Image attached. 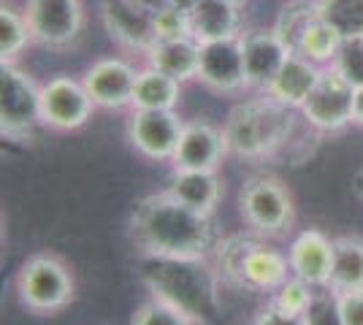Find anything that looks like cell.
Wrapping results in <instances>:
<instances>
[{
    "label": "cell",
    "mask_w": 363,
    "mask_h": 325,
    "mask_svg": "<svg viewBox=\"0 0 363 325\" xmlns=\"http://www.w3.org/2000/svg\"><path fill=\"white\" fill-rule=\"evenodd\" d=\"M288 263L293 277L303 279L306 285L325 290L331 282L333 266V239L320 228H303L293 233L288 241Z\"/></svg>",
    "instance_id": "obj_16"
},
{
    "label": "cell",
    "mask_w": 363,
    "mask_h": 325,
    "mask_svg": "<svg viewBox=\"0 0 363 325\" xmlns=\"http://www.w3.org/2000/svg\"><path fill=\"white\" fill-rule=\"evenodd\" d=\"M14 290L22 309L35 317H55L76 301L74 268L55 252H35L19 266Z\"/></svg>",
    "instance_id": "obj_5"
},
{
    "label": "cell",
    "mask_w": 363,
    "mask_h": 325,
    "mask_svg": "<svg viewBox=\"0 0 363 325\" xmlns=\"http://www.w3.org/2000/svg\"><path fill=\"white\" fill-rule=\"evenodd\" d=\"M228 157L223 127L209 120H187L182 127L171 169L177 171H220Z\"/></svg>",
    "instance_id": "obj_15"
},
{
    "label": "cell",
    "mask_w": 363,
    "mask_h": 325,
    "mask_svg": "<svg viewBox=\"0 0 363 325\" xmlns=\"http://www.w3.org/2000/svg\"><path fill=\"white\" fill-rule=\"evenodd\" d=\"M128 236L141 258L212 261L223 241L214 215H201L166 190L144 195L128 219Z\"/></svg>",
    "instance_id": "obj_1"
},
{
    "label": "cell",
    "mask_w": 363,
    "mask_h": 325,
    "mask_svg": "<svg viewBox=\"0 0 363 325\" xmlns=\"http://www.w3.org/2000/svg\"><path fill=\"white\" fill-rule=\"evenodd\" d=\"M298 120V111L277 103L269 95L252 93L228 111L223 125L228 157L244 163L272 160L290 144Z\"/></svg>",
    "instance_id": "obj_2"
},
{
    "label": "cell",
    "mask_w": 363,
    "mask_h": 325,
    "mask_svg": "<svg viewBox=\"0 0 363 325\" xmlns=\"http://www.w3.org/2000/svg\"><path fill=\"white\" fill-rule=\"evenodd\" d=\"M318 14L342 38H363V0H315Z\"/></svg>",
    "instance_id": "obj_26"
},
{
    "label": "cell",
    "mask_w": 363,
    "mask_h": 325,
    "mask_svg": "<svg viewBox=\"0 0 363 325\" xmlns=\"http://www.w3.org/2000/svg\"><path fill=\"white\" fill-rule=\"evenodd\" d=\"M101 25L120 49L130 55H147L155 47L152 14L133 0H101Z\"/></svg>",
    "instance_id": "obj_14"
},
{
    "label": "cell",
    "mask_w": 363,
    "mask_h": 325,
    "mask_svg": "<svg viewBox=\"0 0 363 325\" xmlns=\"http://www.w3.org/2000/svg\"><path fill=\"white\" fill-rule=\"evenodd\" d=\"M152 25H155V38L157 41H177V38H187L193 35L190 30V14H184L174 6H166L160 11L152 14Z\"/></svg>",
    "instance_id": "obj_31"
},
{
    "label": "cell",
    "mask_w": 363,
    "mask_h": 325,
    "mask_svg": "<svg viewBox=\"0 0 363 325\" xmlns=\"http://www.w3.org/2000/svg\"><path fill=\"white\" fill-rule=\"evenodd\" d=\"M339 47H342V35L333 30L328 22H323L318 14L306 28H303L293 55H301V57H306L309 62L320 65V68H331L333 60H336Z\"/></svg>",
    "instance_id": "obj_24"
},
{
    "label": "cell",
    "mask_w": 363,
    "mask_h": 325,
    "mask_svg": "<svg viewBox=\"0 0 363 325\" xmlns=\"http://www.w3.org/2000/svg\"><path fill=\"white\" fill-rule=\"evenodd\" d=\"M30 44L33 33L25 8L3 3L0 6V62H16Z\"/></svg>",
    "instance_id": "obj_25"
},
{
    "label": "cell",
    "mask_w": 363,
    "mask_h": 325,
    "mask_svg": "<svg viewBox=\"0 0 363 325\" xmlns=\"http://www.w3.org/2000/svg\"><path fill=\"white\" fill-rule=\"evenodd\" d=\"M352 195L363 203V166L355 171V176H352Z\"/></svg>",
    "instance_id": "obj_37"
},
{
    "label": "cell",
    "mask_w": 363,
    "mask_h": 325,
    "mask_svg": "<svg viewBox=\"0 0 363 325\" xmlns=\"http://www.w3.org/2000/svg\"><path fill=\"white\" fill-rule=\"evenodd\" d=\"M214 271L220 282L236 285L250 293L272 295L290 277L288 252L269 244L255 233H233L223 236L212 255Z\"/></svg>",
    "instance_id": "obj_4"
},
{
    "label": "cell",
    "mask_w": 363,
    "mask_h": 325,
    "mask_svg": "<svg viewBox=\"0 0 363 325\" xmlns=\"http://www.w3.org/2000/svg\"><path fill=\"white\" fill-rule=\"evenodd\" d=\"M244 55V71H247V90L250 93H263L269 87V81L277 76V71L282 68V62L288 60L290 52L285 41L277 35L274 28H255V30H244L239 35Z\"/></svg>",
    "instance_id": "obj_17"
},
{
    "label": "cell",
    "mask_w": 363,
    "mask_h": 325,
    "mask_svg": "<svg viewBox=\"0 0 363 325\" xmlns=\"http://www.w3.org/2000/svg\"><path fill=\"white\" fill-rule=\"evenodd\" d=\"M198 81L214 95H242L247 90V71H244V55L239 38L225 41H209L201 44V65H198Z\"/></svg>",
    "instance_id": "obj_13"
},
{
    "label": "cell",
    "mask_w": 363,
    "mask_h": 325,
    "mask_svg": "<svg viewBox=\"0 0 363 325\" xmlns=\"http://www.w3.org/2000/svg\"><path fill=\"white\" fill-rule=\"evenodd\" d=\"M318 16V3L315 0H290L288 6L279 11L277 22H274V30L277 35L285 41V47L290 52H296V44L301 38L303 28Z\"/></svg>",
    "instance_id": "obj_27"
},
{
    "label": "cell",
    "mask_w": 363,
    "mask_h": 325,
    "mask_svg": "<svg viewBox=\"0 0 363 325\" xmlns=\"http://www.w3.org/2000/svg\"><path fill=\"white\" fill-rule=\"evenodd\" d=\"M252 325H306V323H303V314H290V312L279 309L272 301H266V307L257 312Z\"/></svg>",
    "instance_id": "obj_34"
},
{
    "label": "cell",
    "mask_w": 363,
    "mask_h": 325,
    "mask_svg": "<svg viewBox=\"0 0 363 325\" xmlns=\"http://www.w3.org/2000/svg\"><path fill=\"white\" fill-rule=\"evenodd\" d=\"M328 290L350 293L363 290V239L361 236H333V266Z\"/></svg>",
    "instance_id": "obj_22"
},
{
    "label": "cell",
    "mask_w": 363,
    "mask_h": 325,
    "mask_svg": "<svg viewBox=\"0 0 363 325\" xmlns=\"http://www.w3.org/2000/svg\"><path fill=\"white\" fill-rule=\"evenodd\" d=\"M352 125L363 127V87L355 90V111H352Z\"/></svg>",
    "instance_id": "obj_35"
},
{
    "label": "cell",
    "mask_w": 363,
    "mask_h": 325,
    "mask_svg": "<svg viewBox=\"0 0 363 325\" xmlns=\"http://www.w3.org/2000/svg\"><path fill=\"white\" fill-rule=\"evenodd\" d=\"M198 3H201V0H171L168 6H174V8H179V11H184V14H190Z\"/></svg>",
    "instance_id": "obj_38"
},
{
    "label": "cell",
    "mask_w": 363,
    "mask_h": 325,
    "mask_svg": "<svg viewBox=\"0 0 363 325\" xmlns=\"http://www.w3.org/2000/svg\"><path fill=\"white\" fill-rule=\"evenodd\" d=\"M182 87H184L182 81L166 76L163 71L141 65L130 108H177L182 103Z\"/></svg>",
    "instance_id": "obj_23"
},
{
    "label": "cell",
    "mask_w": 363,
    "mask_h": 325,
    "mask_svg": "<svg viewBox=\"0 0 363 325\" xmlns=\"http://www.w3.org/2000/svg\"><path fill=\"white\" fill-rule=\"evenodd\" d=\"M303 323L306 325H345L342 323V312L333 290H318L315 301L309 304V309L303 312Z\"/></svg>",
    "instance_id": "obj_32"
},
{
    "label": "cell",
    "mask_w": 363,
    "mask_h": 325,
    "mask_svg": "<svg viewBox=\"0 0 363 325\" xmlns=\"http://www.w3.org/2000/svg\"><path fill=\"white\" fill-rule=\"evenodd\" d=\"M230 3H236V6H242V8H244V6L250 3V0H230Z\"/></svg>",
    "instance_id": "obj_39"
},
{
    "label": "cell",
    "mask_w": 363,
    "mask_h": 325,
    "mask_svg": "<svg viewBox=\"0 0 363 325\" xmlns=\"http://www.w3.org/2000/svg\"><path fill=\"white\" fill-rule=\"evenodd\" d=\"M355 111V87L333 68H323V76L315 84L306 103L298 108L306 127L315 133H342L347 125H352Z\"/></svg>",
    "instance_id": "obj_9"
},
{
    "label": "cell",
    "mask_w": 363,
    "mask_h": 325,
    "mask_svg": "<svg viewBox=\"0 0 363 325\" xmlns=\"http://www.w3.org/2000/svg\"><path fill=\"white\" fill-rule=\"evenodd\" d=\"M184 122L177 108H130L125 127L128 144L150 163H171Z\"/></svg>",
    "instance_id": "obj_10"
},
{
    "label": "cell",
    "mask_w": 363,
    "mask_h": 325,
    "mask_svg": "<svg viewBox=\"0 0 363 325\" xmlns=\"http://www.w3.org/2000/svg\"><path fill=\"white\" fill-rule=\"evenodd\" d=\"M315 293H318V287H312V285H306L303 279L290 274V277L269 295V301L277 304L279 309L290 312V314H303V312L309 309V304L315 301Z\"/></svg>",
    "instance_id": "obj_29"
},
{
    "label": "cell",
    "mask_w": 363,
    "mask_h": 325,
    "mask_svg": "<svg viewBox=\"0 0 363 325\" xmlns=\"http://www.w3.org/2000/svg\"><path fill=\"white\" fill-rule=\"evenodd\" d=\"M95 103L84 81L55 74L41 84V122L55 133H74L92 120Z\"/></svg>",
    "instance_id": "obj_11"
},
{
    "label": "cell",
    "mask_w": 363,
    "mask_h": 325,
    "mask_svg": "<svg viewBox=\"0 0 363 325\" xmlns=\"http://www.w3.org/2000/svg\"><path fill=\"white\" fill-rule=\"evenodd\" d=\"M25 16L30 22L33 44L49 52H68L84 35V3L82 0H25Z\"/></svg>",
    "instance_id": "obj_8"
},
{
    "label": "cell",
    "mask_w": 363,
    "mask_h": 325,
    "mask_svg": "<svg viewBox=\"0 0 363 325\" xmlns=\"http://www.w3.org/2000/svg\"><path fill=\"white\" fill-rule=\"evenodd\" d=\"M133 3H138L141 8H147L150 14H155V11H160V8H166L171 0H133Z\"/></svg>",
    "instance_id": "obj_36"
},
{
    "label": "cell",
    "mask_w": 363,
    "mask_h": 325,
    "mask_svg": "<svg viewBox=\"0 0 363 325\" xmlns=\"http://www.w3.org/2000/svg\"><path fill=\"white\" fill-rule=\"evenodd\" d=\"M190 30L198 44L239 38L242 28V6L230 0H201L190 11Z\"/></svg>",
    "instance_id": "obj_20"
},
{
    "label": "cell",
    "mask_w": 363,
    "mask_h": 325,
    "mask_svg": "<svg viewBox=\"0 0 363 325\" xmlns=\"http://www.w3.org/2000/svg\"><path fill=\"white\" fill-rule=\"evenodd\" d=\"M239 217L260 239H288L296 228V198L290 187L269 171L250 173L239 187Z\"/></svg>",
    "instance_id": "obj_6"
},
{
    "label": "cell",
    "mask_w": 363,
    "mask_h": 325,
    "mask_svg": "<svg viewBox=\"0 0 363 325\" xmlns=\"http://www.w3.org/2000/svg\"><path fill=\"white\" fill-rule=\"evenodd\" d=\"M320 76H323L320 65L309 62L301 55H290L288 60L282 62V68L277 71V76L269 81V87L263 90V95H269L277 103L298 111L306 103V98L312 95Z\"/></svg>",
    "instance_id": "obj_19"
},
{
    "label": "cell",
    "mask_w": 363,
    "mask_h": 325,
    "mask_svg": "<svg viewBox=\"0 0 363 325\" xmlns=\"http://www.w3.org/2000/svg\"><path fill=\"white\" fill-rule=\"evenodd\" d=\"M331 68L347 79L355 90L363 87V38H342Z\"/></svg>",
    "instance_id": "obj_30"
},
{
    "label": "cell",
    "mask_w": 363,
    "mask_h": 325,
    "mask_svg": "<svg viewBox=\"0 0 363 325\" xmlns=\"http://www.w3.org/2000/svg\"><path fill=\"white\" fill-rule=\"evenodd\" d=\"M138 68L125 57H101L90 62L82 74V81L90 93L95 108L101 111H125L133 106Z\"/></svg>",
    "instance_id": "obj_12"
},
{
    "label": "cell",
    "mask_w": 363,
    "mask_h": 325,
    "mask_svg": "<svg viewBox=\"0 0 363 325\" xmlns=\"http://www.w3.org/2000/svg\"><path fill=\"white\" fill-rule=\"evenodd\" d=\"M41 122V84L19 68V62H0V136L3 141L30 144Z\"/></svg>",
    "instance_id": "obj_7"
},
{
    "label": "cell",
    "mask_w": 363,
    "mask_h": 325,
    "mask_svg": "<svg viewBox=\"0 0 363 325\" xmlns=\"http://www.w3.org/2000/svg\"><path fill=\"white\" fill-rule=\"evenodd\" d=\"M141 282L152 298L190 314L198 325L217 314L220 277L212 261H177V258H144Z\"/></svg>",
    "instance_id": "obj_3"
},
{
    "label": "cell",
    "mask_w": 363,
    "mask_h": 325,
    "mask_svg": "<svg viewBox=\"0 0 363 325\" xmlns=\"http://www.w3.org/2000/svg\"><path fill=\"white\" fill-rule=\"evenodd\" d=\"M342 323L345 325H363V290H350V293H336Z\"/></svg>",
    "instance_id": "obj_33"
},
{
    "label": "cell",
    "mask_w": 363,
    "mask_h": 325,
    "mask_svg": "<svg viewBox=\"0 0 363 325\" xmlns=\"http://www.w3.org/2000/svg\"><path fill=\"white\" fill-rule=\"evenodd\" d=\"M130 325H198V323L182 309L150 295L144 304L136 307L133 317H130Z\"/></svg>",
    "instance_id": "obj_28"
},
{
    "label": "cell",
    "mask_w": 363,
    "mask_h": 325,
    "mask_svg": "<svg viewBox=\"0 0 363 325\" xmlns=\"http://www.w3.org/2000/svg\"><path fill=\"white\" fill-rule=\"evenodd\" d=\"M144 65L163 71L166 76L177 79L182 84L198 81V65H201V44L193 35L177 38V41H155V47L144 55Z\"/></svg>",
    "instance_id": "obj_21"
},
{
    "label": "cell",
    "mask_w": 363,
    "mask_h": 325,
    "mask_svg": "<svg viewBox=\"0 0 363 325\" xmlns=\"http://www.w3.org/2000/svg\"><path fill=\"white\" fill-rule=\"evenodd\" d=\"M171 198L196 209L201 215H214L223 201V176L220 171H171L168 185L163 187Z\"/></svg>",
    "instance_id": "obj_18"
}]
</instances>
